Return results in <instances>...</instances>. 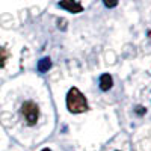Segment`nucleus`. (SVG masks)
<instances>
[{
  "mask_svg": "<svg viewBox=\"0 0 151 151\" xmlns=\"http://www.w3.org/2000/svg\"><path fill=\"white\" fill-rule=\"evenodd\" d=\"M67 109L71 113H85L89 110L86 97L80 92L79 88L73 86L67 92Z\"/></svg>",
  "mask_w": 151,
  "mask_h": 151,
  "instance_id": "obj_1",
  "label": "nucleus"
},
{
  "mask_svg": "<svg viewBox=\"0 0 151 151\" xmlns=\"http://www.w3.org/2000/svg\"><path fill=\"white\" fill-rule=\"evenodd\" d=\"M21 113L29 125H35L40 118V107L33 101H24L21 106Z\"/></svg>",
  "mask_w": 151,
  "mask_h": 151,
  "instance_id": "obj_2",
  "label": "nucleus"
},
{
  "mask_svg": "<svg viewBox=\"0 0 151 151\" xmlns=\"http://www.w3.org/2000/svg\"><path fill=\"white\" fill-rule=\"evenodd\" d=\"M58 6L71 12V14H79V12L83 11V5L80 2H77V0H60Z\"/></svg>",
  "mask_w": 151,
  "mask_h": 151,
  "instance_id": "obj_3",
  "label": "nucleus"
},
{
  "mask_svg": "<svg viewBox=\"0 0 151 151\" xmlns=\"http://www.w3.org/2000/svg\"><path fill=\"white\" fill-rule=\"evenodd\" d=\"M98 83H100V89L106 92V91H109L110 88L113 86V79H112L110 74H101V76H100Z\"/></svg>",
  "mask_w": 151,
  "mask_h": 151,
  "instance_id": "obj_4",
  "label": "nucleus"
},
{
  "mask_svg": "<svg viewBox=\"0 0 151 151\" xmlns=\"http://www.w3.org/2000/svg\"><path fill=\"white\" fill-rule=\"evenodd\" d=\"M38 71L40 73H47L50 68H52V59L50 58H42L40 59V62H38Z\"/></svg>",
  "mask_w": 151,
  "mask_h": 151,
  "instance_id": "obj_5",
  "label": "nucleus"
},
{
  "mask_svg": "<svg viewBox=\"0 0 151 151\" xmlns=\"http://www.w3.org/2000/svg\"><path fill=\"white\" fill-rule=\"evenodd\" d=\"M8 58H9V52H8L5 47H0V68L5 67Z\"/></svg>",
  "mask_w": 151,
  "mask_h": 151,
  "instance_id": "obj_6",
  "label": "nucleus"
},
{
  "mask_svg": "<svg viewBox=\"0 0 151 151\" xmlns=\"http://www.w3.org/2000/svg\"><path fill=\"white\" fill-rule=\"evenodd\" d=\"M118 2L119 0H103V3H104L106 8H115L118 5Z\"/></svg>",
  "mask_w": 151,
  "mask_h": 151,
  "instance_id": "obj_7",
  "label": "nucleus"
},
{
  "mask_svg": "<svg viewBox=\"0 0 151 151\" xmlns=\"http://www.w3.org/2000/svg\"><path fill=\"white\" fill-rule=\"evenodd\" d=\"M42 151H52V150H50V148H44Z\"/></svg>",
  "mask_w": 151,
  "mask_h": 151,
  "instance_id": "obj_8",
  "label": "nucleus"
}]
</instances>
